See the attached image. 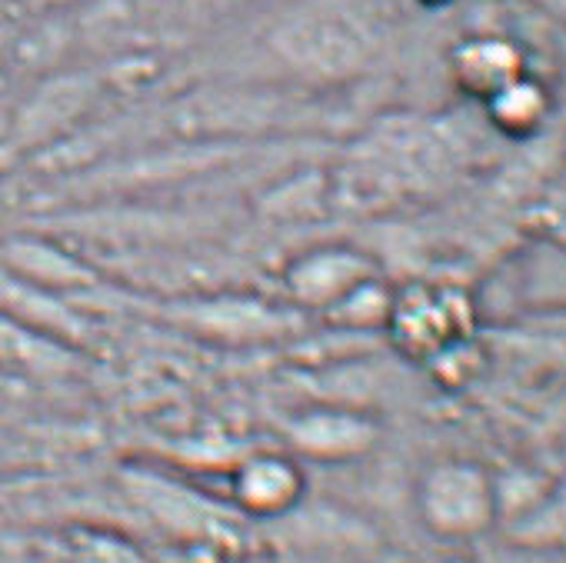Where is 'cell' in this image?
Wrapping results in <instances>:
<instances>
[{
	"instance_id": "6da1fadb",
	"label": "cell",
	"mask_w": 566,
	"mask_h": 563,
	"mask_svg": "<svg viewBox=\"0 0 566 563\" xmlns=\"http://www.w3.org/2000/svg\"><path fill=\"white\" fill-rule=\"evenodd\" d=\"M270 48L301 77L347 81L370 64L374 34L354 8L340 0H317L283 18L273 28Z\"/></svg>"
},
{
	"instance_id": "7a4b0ae2",
	"label": "cell",
	"mask_w": 566,
	"mask_h": 563,
	"mask_svg": "<svg viewBox=\"0 0 566 563\" xmlns=\"http://www.w3.org/2000/svg\"><path fill=\"white\" fill-rule=\"evenodd\" d=\"M473 324V298L457 284H430V280H413L400 291H390L384 317L387 337L413 364H430L437 354L470 341Z\"/></svg>"
},
{
	"instance_id": "3957f363",
	"label": "cell",
	"mask_w": 566,
	"mask_h": 563,
	"mask_svg": "<svg viewBox=\"0 0 566 563\" xmlns=\"http://www.w3.org/2000/svg\"><path fill=\"white\" fill-rule=\"evenodd\" d=\"M417 510L423 526L440 540H473L496 523L500 487L476 460L447 457L420 477Z\"/></svg>"
},
{
	"instance_id": "277c9868",
	"label": "cell",
	"mask_w": 566,
	"mask_h": 563,
	"mask_svg": "<svg viewBox=\"0 0 566 563\" xmlns=\"http://www.w3.org/2000/svg\"><path fill=\"white\" fill-rule=\"evenodd\" d=\"M380 277V267L370 253L350 243H321L297 253L283 267V284L304 311H334L360 288Z\"/></svg>"
},
{
	"instance_id": "5b68a950",
	"label": "cell",
	"mask_w": 566,
	"mask_h": 563,
	"mask_svg": "<svg viewBox=\"0 0 566 563\" xmlns=\"http://www.w3.org/2000/svg\"><path fill=\"white\" fill-rule=\"evenodd\" d=\"M450 74L467 97L483 104L503 84L526 74V54L506 34H470L453 48Z\"/></svg>"
},
{
	"instance_id": "8992f818",
	"label": "cell",
	"mask_w": 566,
	"mask_h": 563,
	"mask_svg": "<svg viewBox=\"0 0 566 563\" xmlns=\"http://www.w3.org/2000/svg\"><path fill=\"white\" fill-rule=\"evenodd\" d=\"M304 493L301 467L283 453H256L233 473V497L253 517L287 513Z\"/></svg>"
},
{
	"instance_id": "52a82bcc",
	"label": "cell",
	"mask_w": 566,
	"mask_h": 563,
	"mask_svg": "<svg viewBox=\"0 0 566 563\" xmlns=\"http://www.w3.org/2000/svg\"><path fill=\"white\" fill-rule=\"evenodd\" d=\"M291 440L301 453L324 457V460H347L374 447L377 424L354 410H311L294 420Z\"/></svg>"
},
{
	"instance_id": "ba28073f",
	"label": "cell",
	"mask_w": 566,
	"mask_h": 563,
	"mask_svg": "<svg viewBox=\"0 0 566 563\" xmlns=\"http://www.w3.org/2000/svg\"><path fill=\"white\" fill-rule=\"evenodd\" d=\"M553 111V97L539 77L530 71L516 81L503 84L496 94L483 101V114L503 137H533Z\"/></svg>"
},
{
	"instance_id": "9c48e42d",
	"label": "cell",
	"mask_w": 566,
	"mask_h": 563,
	"mask_svg": "<svg viewBox=\"0 0 566 563\" xmlns=\"http://www.w3.org/2000/svg\"><path fill=\"white\" fill-rule=\"evenodd\" d=\"M87 94H91V84H81V81H54V84L41 87L21 111L18 140L34 144V140L54 134V127L61 121H67L81 104H87Z\"/></svg>"
},
{
	"instance_id": "30bf717a",
	"label": "cell",
	"mask_w": 566,
	"mask_h": 563,
	"mask_svg": "<svg viewBox=\"0 0 566 563\" xmlns=\"http://www.w3.org/2000/svg\"><path fill=\"white\" fill-rule=\"evenodd\" d=\"M18 4H21V8H24L28 14H38V18H51V14L71 11V8L91 4V0H18Z\"/></svg>"
},
{
	"instance_id": "8fae6325",
	"label": "cell",
	"mask_w": 566,
	"mask_h": 563,
	"mask_svg": "<svg viewBox=\"0 0 566 563\" xmlns=\"http://www.w3.org/2000/svg\"><path fill=\"white\" fill-rule=\"evenodd\" d=\"M247 0H193V8L203 11V14H227V11H237Z\"/></svg>"
},
{
	"instance_id": "7c38bea8",
	"label": "cell",
	"mask_w": 566,
	"mask_h": 563,
	"mask_svg": "<svg viewBox=\"0 0 566 563\" xmlns=\"http://www.w3.org/2000/svg\"><path fill=\"white\" fill-rule=\"evenodd\" d=\"M420 4H427V8H440V4H447V0H420Z\"/></svg>"
}]
</instances>
